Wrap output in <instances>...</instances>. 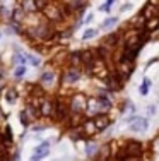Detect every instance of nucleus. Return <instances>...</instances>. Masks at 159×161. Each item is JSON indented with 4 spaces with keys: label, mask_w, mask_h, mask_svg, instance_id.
<instances>
[{
    "label": "nucleus",
    "mask_w": 159,
    "mask_h": 161,
    "mask_svg": "<svg viewBox=\"0 0 159 161\" xmlns=\"http://www.w3.org/2000/svg\"><path fill=\"white\" fill-rule=\"evenodd\" d=\"M113 99L111 98H104L99 94H93L89 96L87 101V110H86V117H96L99 113H109L113 110Z\"/></svg>",
    "instance_id": "f257e3e1"
},
{
    "label": "nucleus",
    "mask_w": 159,
    "mask_h": 161,
    "mask_svg": "<svg viewBox=\"0 0 159 161\" xmlns=\"http://www.w3.org/2000/svg\"><path fill=\"white\" fill-rule=\"evenodd\" d=\"M43 17L46 19V21H50L51 24H55L56 28H62V24L65 26V17H63V12H62V2L60 0H51V3L46 7V9L43 10Z\"/></svg>",
    "instance_id": "f03ea898"
},
{
    "label": "nucleus",
    "mask_w": 159,
    "mask_h": 161,
    "mask_svg": "<svg viewBox=\"0 0 159 161\" xmlns=\"http://www.w3.org/2000/svg\"><path fill=\"white\" fill-rule=\"evenodd\" d=\"M70 117V110H69V103H67V96L65 94H55V112H53V118L51 122L55 124H67Z\"/></svg>",
    "instance_id": "7ed1b4c3"
},
{
    "label": "nucleus",
    "mask_w": 159,
    "mask_h": 161,
    "mask_svg": "<svg viewBox=\"0 0 159 161\" xmlns=\"http://www.w3.org/2000/svg\"><path fill=\"white\" fill-rule=\"evenodd\" d=\"M84 77V69L81 67H70V65H65L60 70V86H74L79 80Z\"/></svg>",
    "instance_id": "20e7f679"
},
{
    "label": "nucleus",
    "mask_w": 159,
    "mask_h": 161,
    "mask_svg": "<svg viewBox=\"0 0 159 161\" xmlns=\"http://www.w3.org/2000/svg\"><path fill=\"white\" fill-rule=\"evenodd\" d=\"M87 101L89 96L86 93H81V91H74L67 96V103H69V110L70 113H86L87 110Z\"/></svg>",
    "instance_id": "39448f33"
},
{
    "label": "nucleus",
    "mask_w": 159,
    "mask_h": 161,
    "mask_svg": "<svg viewBox=\"0 0 159 161\" xmlns=\"http://www.w3.org/2000/svg\"><path fill=\"white\" fill-rule=\"evenodd\" d=\"M38 84L45 87V89H50V87H55L56 84H60V72L56 67H53L50 64L45 70H41L40 77H38Z\"/></svg>",
    "instance_id": "423d86ee"
},
{
    "label": "nucleus",
    "mask_w": 159,
    "mask_h": 161,
    "mask_svg": "<svg viewBox=\"0 0 159 161\" xmlns=\"http://www.w3.org/2000/svg\"><path fill=\"white\" fill-rule=\"evenodd\" d=\"M53 112H55V96L51 94H45L40 99V118L41 120H51Z\"/></svg>",
    "instance_id": "0eeeda50"
},
{
    "label": "nucleus",
    "mask_w": 159,
    "mask_h": 161,
    "mask_svg": "<svg viewBox=\"0 0 159 161\" xmlns=\"http://www.w3.org/2000/svg\"><path fill=\"white\" fill-rule=\"evenodd\" d=\"M99 45L104 50H108L109 53H113V55H115V52L120 48V45H122V34L118 33V29H116V31L108 33V34H104V38L101 40Z\"/></svg>",
    "instance_id": "6e6552de"
},
{
    "label": "nucleus",
    "mask_w": 159,
    "mask_h": 161,
    "mask_svg": "<svg viewBox=\"0 0 159 161\" xmlns=\"http://www.w3.org/2000/svg\"><path fill=\"white\" fill-rule=\"evenodd\" d=\"M125 82H127V80H125V79L122 77V75L116 74L115 70H111V72H109V74L103 79L104 87H108V89L111 91V93H120V91L123 89Z\"/></svg>",
    "instance_id": "1a4fd4ad"
},
{
    "label": "nucleus",
    "mask_w": 159,
    "mask_h": 161,
    "mask_svg": "<svg viewBox=\"0 0 159 161\" xmlns=\"http://www.w3.org/2000/svg\"><path fill=\"white\" fill-rule=\"evenodd\" d=\"M120 147H122V151L125 153V156H144V151H146L144 144L137 139L125 141L123 146H120Z\"/></svg>",
    "instance_id": "9d476101"
},
{
    "label": "nucleus",
    "mask_w": 159,
    "mask_h": 161,
    "mask_svg": "<svg viewBox=\"0 0 159 161\" xmlns=\"http://www.w3.org/2000/svg\"><path fill=\"white\" fill-rule=\"evenodd\" d=\"M67 3H69V7L72 9L75 17H82L89 9V0H67Z\"/></svg>",
    "instance_id": "9b49d317"
},
{
    "label": "nucleus",
    "mask_w": 159,
    "mask_h": 161,
    "mask_svg": "<svg viewBox=\"0 0 159 161\" xmlns=\"http://www.w3.org/2000/svg\"><path fill=\"white\" fill-rule=\"evenodd\" d=\"M93 118H94V122H96V127L99 130V134H104L106 130L111 129V125H113V118L109 117V113H99Z\"/></svg>",
    "instance_id": "f8f14e48"
},
{
    "label": "nucleus",
    "mask_w": 159,
    "mask_h": 161,
    "mask_svg": "<svg viewBox=\"0 0 159 161\" xmlns=\"http://www.w3.org/2000/svg\"><path fill=\"white\" fill-rule=\"evenodd\" d=\"M82 132L86 134V137L87 139H94L96 136H99V130H98L96 127V122H94V118L93 117H87L84 122H82Z\"/></svg>",
    "instance_id": "ddd939ff"
},
{
    "label": "nucleus",
    "mask_w": 159,
    "mask_h": 161,
    "mask_svg": "<svg viewBox=\"0 0 159 161\" xmlns=\"http://www.w3.org/2000/svg\"><path fill=\"white\" fill-rule=\"evenodd\" d=\"M81 55H82V65H84V70L93 65L94 62L98 60V53H96V48H82L81 50Z\"/></svg>",
    "instance_id": "4468645a"
},
{
    "label": "nucleus",
    "mask_w": 159,
    "mask_h": 161,
    "mask_svg": "<svg viewBox=\"0 0 159 161\" xmlns=\"http://www.w3.org/2000/svg\"><path fill=\"white\" fill-rule=\"evenodd\" d=\"M0 146H2V147H9V149L14 146V132H12V127H10V124H5V125L2 127Z\"/></svg>",
    "instance_id": "2eb2a0df"
},
{
    "label": "nucleus",
    "mask_w": 159,
    "mask_h": 161,
    "mask_svg": "<svg viewBox=\"0 0 159 161\" xmlns=\"http://www.w3.org/2000/svg\"><path fill=\"white\" fill-rule=\"evenodd\" d=\"M147 129H149V120L144 117H139L137 120L128 124V130L132 134H144V132H147Z\"/></svg>",
    "instance_id": "dca6fc26"
},
{
    "label": "nucleus",
    "mask_w": 159,
    "mask_h": 161,
    "mask_svg": "<svg viewBox=\"0 0 159 161\" xmlns=\"http://www.w3.org/2000/svg\"><path fill=\"white\" fill-rule=\"evenodd\" d=\"M26 10L22 9L19 3H16V5L10 9V19L9 21H12V22H16V24H21V26H24V21H26Z\"/></svg>",
    "instance_id": "f3484780"
},
{
    "label": "nucleus",
    "mask_w": 159,
    "mask_h": 161,
    "mask_svg": "<svg viewBox=\"0 0 159 161\" xmlns=\"http://www.w3.org/2000/svg\"><path fill=\"white\" fill-rule=\"evenodd\" d=\"M2 93H3V101L7 105H16L19 101V91L14 86H5Z\"/></svg>",
    "instance_id": "a211bd4d"
},
{
    "label": "nucleus",
    "mask_w": 159,
    "mask_h": 161,
    "mask_svg": "<svg viewBox=\"0 0 159 161\" xmlns=\"http://www.w3.org/2000/svg\"><path fill=\"white\" fill-rule=\"evenodd\" d=\"M65 65H70V67H84L82 65V55L81 50H74V52H69L65 57Z\"/></svg>",
    "instance_id": "6ab92c4d"
},
{
    "label": "nucleus",
    "mask_w": 159,
    "mask_h": 161,
    "mask_svg": "<svg viewBox=\"0 0 159 161\" xmlns=\"http://www.w3.org/2000/svg\"><path fill=\"white\" fill-rule=\"evenodd\" d=\"M99 147L101 146L96 142V141L93 139H87V142H86V147H84V154L87 156L89 159H94L98 156V153H99Z\"/></svg>",
    "instance_id": "aec40b11"
},
{
    "label": "nucleus",
    "mask_w": 159,
    "mask_h": 161,
    "mask_svg": "<svg viewBox=\"0 0 159 161\" xmlns=\"http://www.w3.org/2000/svg\"><path fill=\"white\" fill-rule=\"evenodd\" d=\"M116 26H120V17L118 16H108L103 22H101L99 29L101 31H113Z\"/></svg>",
    "instance_id": "412c9836"
},
{
    "label": "nucleus",
    "mask_w": 159,
    "mask_h": 161,
    "mask_svg": "<svg viewBox=\"0 0 159 161\" xmlns=\"http://www.w3.org/2000/svg\"><path fill=\"white\" fill-rule=\"evenodd\" d=\"M128 26H130V28H135V29H146V24H147V19L142 16L140 12L137 14V16L135 17H132L130 21L127 22Z\"/></svg>",
    "instance_id": "4be33fe9"
},
{
    "label": "nucleus",
    "mask_w": 159,
    "mask_h": 161,
    "mask_svg": "<svg viewBox=\"0 0 159 161\" xmlns=\"http://www.w3.org/2000/svg\"><path fill=\"white\" fill-rule=\"evenodd\" d=\"M50 147H51V141L46 139V141H41V142L33 149V153H34V154H50Z\"/></svg>",
    "instance_id": "5701e85b"
},
{
    "label": "nucleus",
    "mask_w": 159,
    "mask_h": 161,
    "mask_svg": "<svg viewBox=\"0 0 159 161\" xmlns=\"http://www.w3.org/2000/svg\"><path fill=\"white\" fill-rule=\"evenodd\" d=\"M26 58H28V64L34 69L43 65V58H41L40 55H36V53H33V52H26Z\"/></svg>",
    "instance_id": "b1692460"
},
{
    "label": "nucleus",
    "mask_w": 159,
    "mask_h": 161,
    "mask_svg": "<svg viewBox=\"0 0 159 161\" xmlns=\"http://www.w3.org/2000/svg\"><path fill=\"white\" fill-rule=\"evenodd\" d=\"M99 31H101L99 28H86L84 31H82V34H81V40H82V41L94 40V38H96L98 34H99Z\"/></svg>",
    "instance_id": "393cba45"
},
{
    "label": "nucleus",
    "mask_w": 159,
    "mask_h": 161,
    "mask_svg": "<svg viewBox=\"0 0 159 161\" xmlns=\"http://www.w3.org/2000/svg\"><path fill=\"white\" fill-rule=\"evenodd\" d=\"M26 74H28V67L26 65H16L12 70V77L16 80H22L26 77Z\"/></svg>",
    "instance_id": "a878e982"
},
{
    "label": "nucleus",
    "mask_w": 159,
    "mask_h": 161,
    "mask_svg": "<svg viewBox=\"0 0 159 161\" xmlns=\"http://www.w3.org/2000/svg\"><path fill=\"white\" fill-rule=\"evenodd\" d=\"M151 86H152V80H151L149 77H144L140 86H139V94H140V96H147L149 91H151Z\"/></svg>",
    "instance_id": "bb28decb"
},
{
    "label": "nucleus",
    "mask_w": 159,
    "mask_h": 161,
    "mask_svg": "<svg viewBox=\"0 0 159 161\" xmlns=\"http://www.w3.org/2000/svg\"><path fill=\"white\" fill-rule=\"evenodd\" d=\"M19 122H21V125L24 129H29V127H31V124H33V120L28 117V113H26L24 110H21V112H19Z\"/></svg>",
    "instance_id": "cd10ccee"
},
{
    "label": "nucleus",
    "mask_w": 159,
    "mask_h": 161,
    "mask_svg": "<svg viewBox=\"0 0 159 161\" xmlns=\"http://www.w3.org/2000/svg\"><path fill=\"white\" fill-rule=\"evenodd\" d=\"M29 130H31L33 134H41V132H45V130H46V125H45L43 122L36 120V122H33V124H31Z\"/></svg>",
    "instance_id": "c85d7f7f"
},
{
    "label": "nucleus",
    "mask_w": 159,
    "mask_h": 161,
    "mask_svg": "<svg viewBox=\"0 0 159 161\" xmlns=\"http://www.w3.org/2000/svg\"><path fill=\"white\" fill-rule=\"evenodd\" d=\"M115 2H118V0H104L103 5H99V12L109 14V12H111V7H113V3H115Z\"/></svg>",
    "instance_id": "c756f323"
},
{
    "label": "nucleus",
    "mask_w": 159,
    "mask_h": 161,
    "mask_svg": "<svg viewBox=\"0 0 159 161\" xmlns=\"http://www.w3.org/2000/svg\"><path fill=\"white\" fill-rule=\"evenodd\" d=\"M50 3H51V0H34V7H36L38 12H43Z\"/></svg>",
    "instance_id": "7c9ffc66"
},
{
    "label": "nucleus",
    "mask_w": 159,
    "mask_h": 161,
    "mask_svg": "<svg viewBox=\"0 0 159 161\" xmlns=\"http://www.w3.org/2000/svg\"><path fill=\"white\" fill-rule=\"evenodd\" d=\"M93 21H94V12H93V10H87V12L84 14V17H82V24L87 26V24H91Z\"/></svg>",
    "instance_id": "2f4dec72"
},
{
    "label": "nucleus",
    "mask_w": 159,
    "mask_h": 161,
    "mask_svg": "<svg viewBox=\"0 0 159 161\" xmlns=\"http://www.w3.org/2000/svg\"><path fill=\"white\" fill-rule=\"evenodd\" d=\"M134 9V3L132 2H125L122 7L118 9V14H125V12H130V10Z\"/></svg>",
    "instance_id": "473e14b6"
},
{
    "label": "nucleus",
    "mask_w": 159,
    "mask_h": 161,
    "mask_svg": "<svg viewBox=\"0 0 159 161\" xmlns=\"http://www.w3.org/2000/svg\"><path fill=\"white\" fill-rule=\"evenodd\" d=\"M157 62H159V55H156V57H151V58H149V62H146V65H144V70L151 69L154 64H157Z\"/></svg>",
    "instance_id": "72a5a7b5"
},
{
    "label": "nucleus",
    "mask_w": 159,
    "mask_h": 161,
    "mask_svg": "<svg viewBox=\"0 0 159 161\" xmlns=\"http://www.w3.org/2000/svg\"><path fill=\"white\" fill-rule=\"evenodd\" d=\"M19 156H21V151H19V149H14L12 153H9L10 161H19Z\"/></svg>",
    "instance_id": "f704fd0d"
},
{
    "label": "nucleus",
    "mask_w": 159,
    "mask_h": 161,
    "mask_svg": "<svg viewBox=\"0 0 159 161\" xmlns=\"http://www.w3.org/2000/svg\"><path fill=\"white\" fill-rule=\"evenodd\" d=\"M157 112V108H156V105H151V106H147V110H146V113H147V117H154Z\"/></svg>",
    "instance_id": "c9c22d12"
},
{
    "label": "nucleus",
    "mask_w": 159,
    "mask_h": 161,
    "mask_svg": "<svg viewBox=\"0 0 159 161\" xmlns=\"http://www.w3.org/2000/svg\"><path fill=\"white\" fill-rule=\"evenodd\" d=\"M122 161H146L144 156H125Z\"/></svg>",
    "instance_id": "e433bc0d"
},
{
    "label": "nucleus",
    "mask_w": 159,
    "mask_h": 161,
    "mask_svg": "<svg viewBox=\"0 0 159 161\" xmlns=\"http://www.w3.org/2000/svg\"><path fill=\"white\" fill-rule=\"evenodd\" d=\"M46 156H48V154H34V153H33V156L29 158V161H43Z\"/></svg>",
    "instance_id": "4c0bfd02"
},
{
    "label": "nucleus",
    "mask_w": 159,
    "mask_h": 161,
    "mask_svg": "<svg viewBox=\"0 0 159 161\" xmlns=\"http://www.w3.org/2000/svg\"><path fill=\"white\" fill-rule=\"evenodd\" d=\"M91 161H108V159H103V158H94V159H91Z\"/></svg>",
    "instance_id": "58836bf2"
},
{
    "label": "nucleus",
    "mask_w": 159,
    "mask_h": 161,
    "mask_svg": "<svg viewBox=\"0 0 159 161\" xmlns=\"http://www.w3.org/2000/svg\"><path fill=\"white\" fill-rule=\"evenodd\" d=\"M151 2H154L156 5H159V0H151Z\"/></svg>",
    "instance_id": "ea45409f"
},
{
    "label": "nucleus",
    "mask_w": 159,
    "mask_h": 161,
    "mask_svg": "<svg viewBox=\"0 0 159 161\" xmlns=\"http://www.w3.org/2000/svg\"><path fill=\"white\" fill-rule=\"evenodd\" d=\"M2 36H3V33H0V40H2Z\"/></svg>",
    "instance_id": "a19ab883"
}]
</instances>
